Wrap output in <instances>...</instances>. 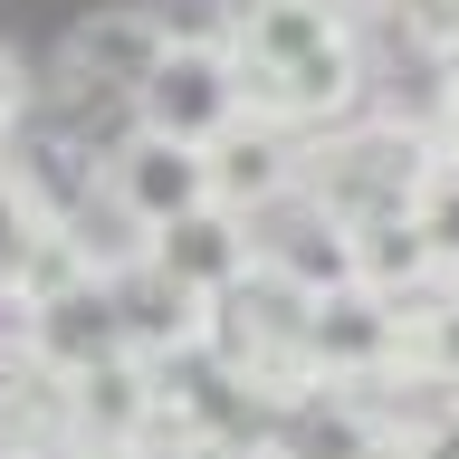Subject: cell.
I'll use <instances>...</instances> for the list:
<instances>
[{
    "label": "cell",
    "mask_w": 459,
    "mask_h": 459,
    "mask_svg": "<svg viewBox=\"0 0 459 459\" xmlns=\"http://www.w3.org/2000/svg\"><path fill=\"white\" fill-rule=\"evenodd\" d=\"M239 115L287 143H316L373 106V57L344 0H230L221 20Z\"/></svg>",
    "instance_id": "obj_1"
},
{
    "label": "cell",
    "mask_w": 459,
    "mask_h": 459,
    "mask_svg": "<svg viewBox=\"0 0 459 459\" xmlns=\"http://www.w3.org/2000/svg\"><path fill=\"white\" fill-rule=\"evenodd\" d=\"M430 163H440L430 125H411V115H373V106H364L354 125L297 143V192H307L316 211H335L344 230H373V221H411Z\"/></svg>",
    "instance_id": "obj_2"
},
{
    "label": "cell",
    "mask_w": 459,
    "mask_h": 459,
    "mask_svg": "<svg viewBox=\"0 0 459 459\" xmlns=\"http://www.w3.org/2000/svg\"><path fill=\"white\" fill-rule=\"evenodd\" d=\"M307 307H316V297H297L287 278L249 268L230 297H211V316H201V354H211L258 411H278V402L316 393V373H307Z\"/></svg>",
    "instance_id": "obj_3"
},
{
    "label": "cell",
    "mask_w": 459,
    "mask_h": 459,
    "mask_svg": "<svg viewBox=\"0 0 459 459\" xmlns=\"http://www.w3.org/2000/svg\"><path fill=\"white\" fill-rule=\"evenodd\" d=\"M134 125L163 134V143H192V153H211V143L239 125V77H230L221 29H172L163 67H153L143 96H134Z\"/></svg>",
    "instance_id": "obj_4"
},
{
    "label": "cell",
    "mask_w": 459,
    "mask_h": 459,
    "mask_svg": "<svg viewBox=\"0 0 459 459\" xmlns=\"http://www.w3.org/2000/svg\"><path fill=\"white\" fill-rule=\"evenodd\" d=\"M201 201H211V163H201L192 143H163V134H125L106 153V211H115V230L125 239H153V230H172V221H192Z\"/></svg>",
    "instance_id": "obj_5"
},
{
    "label": "cell",
    "mask_w": 459,
    "mask_h": 459,
    "mask_svg": "<svg viewBox=\"0 0 459 459\" xmlns=\"http://www.w3.org/2000/svg\"><path fill=\"white\" fill-rule=\"evenodd\" d=\"M249 268L287 278L297 297H335V287H354V230L335 211H316L307 192H278L268 211H249Z\"/></svg>",
    "instance_id": "obj_6"
},
{
    "label": "cell",
    "mask_w": 459,
    "mask_h": 459,
    "mask_svg": "<svg viewBox=\"0 0 459 459\" xmlns=\"http://www.w3.org/2000/svg\"><path fill=\"white\" fill-rule=\"evenodd\" d=\"M20 344L57 373V383H86L96 364H115V354H125V325H115V307H106V278L77 268V278L20 297Z\"/></svg>",
    "instance_id": "obj_7"
},
{
    "label": "cell",
    "mask_w": 459,
    "mask_h": 459,
    "mask_svg": "<svg viewBox=\"0 0 459 459\" xmlns=\"http://www.w3.org/2000/svg\"><path fill=\"white\" fill-rule=\"evenodd\" d=\"M402 364V316L373 297V287H335L307 307V373L325 393H364Z\"/></svg>",
    "instance_id": "obj_8"
},
{
    "label": "cell",
    "mask_w": 459,
    "mask_h": 459,
    "mask_svg": "<svg viewBox=\"0 0 459 459\" xmlns=\"http://www.w3.org/2000/svg\"><path fill=\"white\" fill-rule=\"evenodd\" d=\"M258 459H411L402 430H383L354 393H297L258 421Z\"/></svg>",
    "instance_id": "obj_9"
},
{
    "label": "cell",
    "mask_w": 459,
    "mask_h": 459,
    "mask_svg": "<svg viewBox=\"0 0 459 459\" xmlns=\"http://www.w3.org/2000/svg\"><path fill=\"white\" fill-rule=\"evenodd\" d=\"M96 278H106V307H115V325H125V354H134V364H172V354H192L201 344V297L192 287H172L163 268H153V258H115V268H96Z\"/></svg>",
    "instance_id": "obj_10"
},
{
    "label": "cell",
    "mask_w": 459,
    "mask_h": 459,
    "mask_svg": "<svg viewBox=\"0 0 459 459\" xmlns=\"http://www.w3.org/2000/svg\"><path fill=\"white\" fill-rule=\"evenodd\" d=\"M77 440V383H57L29 344H0V459H67Z\"/></svg>",
    "instance_id": "obj_11"
},
{
    "label": "cell",
    "mask_w": 459,
    "mask_h": 459,
    "mask_svg": "<svg viewBox=\"0 0 459 459\" xmlns=\"http://www.w3.org/2000/svg\"><path fill=\"white\" fill-rule=\"evenodd\" d=\"M143 258H153L172 287H192L201 307H211V297H230V287L249 278V221H239V211H221V201H201L192 221L153 230V239H143Z\"/></svg>",
    "instance_id": "obj_12"
},
{
    "label": "cell",
    "mask_w": 459,
    "mask_h": 459,
    "mask_svg": "<svg viewBox=\"0 0 459 459\" xmlns=\"http://www.w3.org/2000/svg\"><path fill=\"white\" fill-rule=\"evenodd\" d=\"M201 163H211V201H221V211H239V221H249V211H268L278 192H297V143L268 134V125H249V115H239V125H230Z\"/></svg>",
    "instance_id": "obj_13"
},
{
    "label": "cell",
    "mask_w": 459,
    "mask_h": 459,
    "mask_svg": "<svg viewBox=\"0 0 459 459\" xmlns=\"http://www.w3.org/2000/svg\"><path fill=\"white\" fill-rule=\"evenodd\" d=\"M354 287H373L383 307H411L421 287H440L421 221H373V230H354Z\"/></svg>",
    "instance_id": "obj_14"
},
{
    "label": "cell",
    "mask_w": 459,
    "mask_h": 459,
    "mask_svg": "<svg viewBox=\"0 0 459 459\" xmlns=\"http://www.w3.org/2000/svg\"><path fill=\"white\" fill-rule=\"evenodd\" d=\"M48 249H57V230H48V211H39V192L20 182V163H0V297H20Z\"/></svg>",
    "instance_id": "obj_15"
},
{
    "label": "cell",
    "mask_w": 459,
    "mask_h": 459,
    "mask_svg": "<svg viewBox=\"0 0 459 459\" xmlns=\"http://www.w3.org/2000/svg\"><path fill=\"white\" fill-rule=\"evenodd\" d=\"M411 221H421V239H430L440 287H459V163H430L421 201H411Z\"/></svg>",
    "instance_id": "obj_16"
},
{
    "label": "cell",
    "mask_w": 459,
    "mask_h": 459,
    "mask_svg": "<svg viewBox=\"0 0 459 459\" xmlns=\"http://www.w3.org/2000/svg\"><path fill=\"white\" fill-rule=\"evenodd\" d=\"M39 115V86H29V67H20V48H0V153L20 143V125Z\"/></svg>",
    "instance_id": "obj_17"
},
{
    "label": "cell",
    "mask_w": 459,
    "mask_h": 459,
    "mask_svg": "<svg viewBox=\"0 0 459 459\" xmlns=\"http://www.w3.org/2000/svg\"><path fill=\"white\" fill-rule=\"evenodd\" d=\"M430 143H440V163H459V48L440 57V96H430Z\"/></svg>",
    "instance_id": "obj_18"
},
{
    "label": "cell",
    "mask_w": 459,
    "mask_h": 459,
    "mask_svg": "<svg viewBox=\"0 0 459 459\" xmlns=\"http://www.w3.org/2000/svg\"><path fill=\"white\" fill-rule=\"evenodd\" d=\"M411 459H459V402L440 411V421H421V430H411Z\"/></svg>",
    "instance_id": "obj_19"
},
{
    "label": "cell",
    "mask_w": 459,
    "mask_h": 459,
    "mask_svg": "<svg viewBox=\"0 0 459 459\" xmlns=\"http://www.w3.org/2000/svg\"><path fill=\"white\" fill-rule=\"evenodd\" d=\"M67 459H153V450H143V440H77Z\"/></svg>",
    "instance_id": "obj_20"
},
{
    "label": "cell",
    "mask_w": 459,
    "mask_h": 459,
    "mask_svg": "<svg viewBox=\"0 0 459 459\" xmlns=\"http://www.w3.org/2000/svg\"><path fill=\"white\" fill-rule=\"evenodd\" d=\"M153 459H249V450H221V440H172V450H153Z\"/></svg>",
    "instance_id": "obj_21"
},
{
    "label": "cell",
    "mask_w": 459,
    "mask_h": 459,
    "mask_svg": "<svg viewBox=\"0 0 459 459\" xmlns=\"http://www.w3.org/2000/svg\"><path fill=\"white\" fill-rule=\"evenodd\" d=\"M383 10H393V0H383Z\"/></svg>",
    "instance_id": "obj_22"
}]
</instances>
